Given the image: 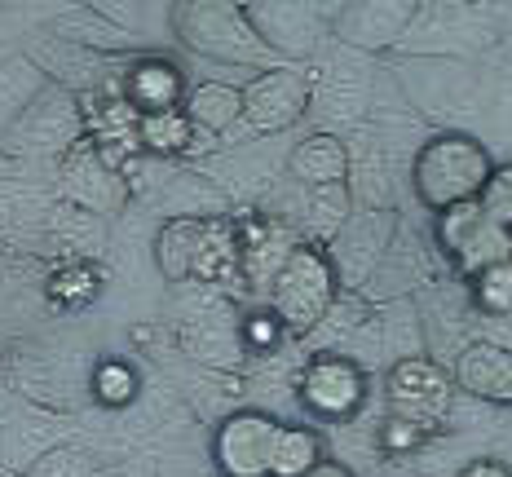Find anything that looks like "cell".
Returning <instances> with one entry per match:
<instances>
[{
	"label": "cell",
	"instance_id": "1",
	"mask_svg": "<svg viewBox=\"0 0 512 477\" xmlns=\"http://www.w3.org/2000/svg\"><path fill=\"white\" fill-rule=\"evenodd\" d=\"M495 173V155L477 133L442 129L411 155V190L433 217L464 204H477Z\"/></svg>",
	"mask_w": 512,
	"mask_h": 477
},
{
	"label": "cell",
	"instance_id": "2",
	"mask_svg": "<svg viewBox=\"0 0 512 477\" xmlns=\"http://www.w3.org/2000/svg\"><path fill=\"white\" fill-rule=\"evenodd\" d=\"M155 265L168 283H226L239 274V221L226 212L212 217H168L155 230Z\"/></svg>",
	"mask_w": 512,
	"mask_h": 477
},
{
	"label": "cell",
	"instance_id": "3",
	"mask_svg": "<svg viewBox=\"0 0 512 477\" xmlns=\"http://www.w3.org/2000/svg\"><path fill=\"white\" fill-rule=\"evenodd\" d=\"M265 301H270V314L283 323V332H292V336L318 332L340 301L336 257L323 248V243L301 239L296 252L287 257V265L279 270V279H274V288Z\"/></svg>",
	"mask_w": 512,
	"mask_h": 477
},
{
	"label": "cell",
	"instance_id": "4",
	"mask_svg": "<svg viewBox=\"0 0 512 477\" xmlns=\"http://www.w3.org/2000/svg\"><path fill=\"white\" fill-rule=\"evenodd\" d=\"M168 27L199 58L230 62V67H256V71L279 67L274 53L265 49V40L256 36V27L248 23L243 5H173L168 9Z\"/></svg>",
	"mask_w": 512,
	"mask_h": 477
},
{
	"label": "cell",
	"instance_id": "5",
	"mask_svg": "<svg viewBox=\"0 0 512 477\" xmlns=\"http://www.w3.org/2000/svg\"><path fill=\"white\" fill-rule=\"evenodd\" d=\"M455 398H460V389H455L451 367H442L429 354H407L384 371V411L420 424L433 438L451 424Z\"/></svg>",
	"mask_w": 512,
	"mask_h": 477
},
{
	"label": "cell",
	"instance_id": "6",
	"mask_svg": "<svg viewBox=\"0 0 512 477\" xmlns=\"http://www.w3.org/2000/svg\"><path fill=\"white\" fill-rule=\"evenodd\" d=\"M296 402L318 424H349L367 402V367L345 349H318L296 376Z\"/></svg>",
	"mask_w": 512,
	"mask_h": 477
},
{
	"label": "cell",
	"instance_id": "7",
	"mask_svg": "<svg viewBox=\"0 0 512 477\" xmlns=\"http://www.w3.org/2000/svg\"><path fill=\"white\" fill-rule=\"evenodd\" d=\"M433 239L437 252L451 261V270L460 274L464 283H473L482 270L512 257V230L495 226V221L482 212V204H464L451 208L433 221Z\"/></svg>",
	"mask_w": 512,
	"mask_h": 477
},
{
	"label": "cell",
	"instance_id": "8",
	"mask_svg": "<svg viewBox=\"0 0 512 477\" xmlns=\"http://www.w3.org/2000/svg\"><path fill=\"white\" fill-rule=\"evenodd\" d=\"M283 420L261 407H239L212 429V464L221 477H274Z\"/></svg>",
	"mask_w": 512,
	"mask_h": 477
},
{
	"label": "cell",
	"instance_id": "9",
	"mask_svg": "<svg viewBox=\"0 0 512 477\" xmlns=\"http://www.w3.org/2000/svg\"><path fill=\"white\" fill-rule=\"evenodd\" d=\"M314 111V76L301 67H270L256 71L243 84V120L256 133H283L296 129Z\"/></svg>",
	"mask_w": 512,
	"mask_h": 477
},
{
	"label": "cell",
	"instance_id": "10",
	"mask_svg": "<svg viewBox=\"0 0 512 477\" xmlns=\"http://www.w3.org/2000/svg\"><path fill=\"white\" fill-rule=\"evenodd\" d=\"M234 221H239V274L234 279L248 296H270L279 270L305 235H296V226H287L283 217H265V212H243Z\"/></svg>",
	"mask_w": 512,
	"mask_h": 477
},
{
	"label": "cell",
	"instance_id": "11",
	"mask_svg": "<svg viewBox=\"0 0 512 477\" xmlns=\"http://www.w3.org/2000/svg\"><path fill=\"white\" fill-rule=\"evenodd\" d=\"M243 9H248V23L265 40V49L287 62L309 58L318 49V40L332 31V9H314V5H243Z\"/></svg>",
	"mask_w": 512,
	"mask_h": 477
},
{
	"label": "cell",
	"instance_id": "12",
	"mask_svg": "<svg viewBox=\"0 0 512 477\" xmlns=\"http://www.w3.org/2000/svg\"><path fill=\"white\" fill-rule=\"evenodd\" d=\"M415 18H420V5H402V0H393V5H340L332 9V36L349 49L384 53L411 36Z\"/></svg>",
	"mask_w": 512,
	"mask_h": 477
},
{
	"label": "cell",
	"instance_id": "13",
	"mask_svg": "<svg viewBox=\"0 0 512 477\" xmlns=\"http://www.w3.org/2000/svg\"><path fill=\"white\" fill-rule=\"evenodd\" d=\"M455 389L464 398H477L486 407H512V349L499 341H473L451 363Z\"/></svg>",
	"mask_w": 512,
	"mask_h": 477
},
{
	"label": "cell",
	"instance_id": "14",
	"mask_svg": "<svg viewBox=\"0 0 512 477\" xmlns=\"http://www.w3.org/2000/svg\"><path fill=\"white\" fill-rule=\"evenodd\" d=\"M190 93V80L181 71V62L164 58V53H146L124 71V102L137 115H168L181 111Z\"/></svg>",
	"mask_w": 512,
	"mask_h": 477
},
{
	"label": "cell",
	"instance_id": "15",
	"mask_svg": "<svg viewBox=\"0 0 512 477\" xmlns=\"http://www.w3.org/2000/svg\"><path fill=\"white\" fill-rule=\"evenodd\" d=\"M349 146L336 133H309L287 151V173L305 190H336L349 186Z\"/></svg>",
	"mask_w": 512,
	"mask_h": 477
},
{
	"label": "cell",
	"instance_id": "16",
	"mask_svg": "<svg viewBox=\"0 0 512 477\" xmlns=\"http://www.w3.org/2000/svg\"><path fill=\"white\" fill-rule=\"evenodd\" d=\"M181 111L199 133H226L234 120H243V89L226 80H199L190 84Z\"/></svg>",
	"mask_w": 512,
	"mask_h": 477
},
{
	"label": "cell",
	"instance_id": "17",
	"mask_svg": "<svg viewBox=\"0 0 512 477\" xmlns=\"http://www.w3.org/2000/svg\"><path fill=\"white\" fill-rule=\"evenodd\" d=\"M102 283H106V270L98 261H67L45 279V296H49L53 310L76 314V310H89V305L98 301Z\"/></svg>",
	"mask_w": 512,
	"mask_h": 477
},
{
	"label": "cell",
	"instance_id": "18",
	"mask_svg": "<svg viewBox=\"0 0 512 477\" xmlns=\"http://www.w3.org/2000/svg\"><path fill=\"white\" fill-rule=\"evenodd\" d=\"M327 460L323 433L309 424H283L279 447H274V477H305Z\"/></svg>",
	"mask_w": 512,
	"mask_h": 477
},
{
	"label": "cell",
	"instance_id": "19",
	"mask_svg": "<svg viewBox=\"0 0 512 477\" xmlns=\"http://www.w3.org/2000/svg\"><path fill=\"white\" fill-rule=\"evenodd\" d=\"M199 129L186 120V111H168V115H142L137 124V146L146 155H186L195 146Z\"/></svg>",
	"mask_w": 512,
	"mask_h": 477
},
{
	"label": "cell",
	"instance_id": "20",
	"mask_svg": "<svg viewBox=\"0 0 512 477\" xmlns=\"http://www.w3.org/2000/svg\"><path fill=\"white\" fill-rule=\"evenodd\" d=\"M468 301H473V310L482 314L486 323L512 318V257L477 274V279L468 283Z\"/></svg>",
	"mask_w": 512,
	"mask_h": 477
},
{
	"label": "cell",
	"instance_id": "21",
	"mask_svg": "<svg viewBox=\"0 0 512 477\" xmlns=\"http://www.w3.org/2000/svg\"><path fill=\"white\" fill-rule=\"evenodd\" d=\"M89 389H93V398H98L102 407L120 411V407H128V402L142 394V376H137V367L128 363V358H102V363L93 367Z\"/></svg>",
	"mask_w": 512,
	"mask_h": 477
},
{
	"label": "cell",
	"instance_id": "22",
	"mask_svg": "<svg viewBox=\"0 0 512 477\" xmlns=\"http://www.w3.org/2000/svg\"><path fill=\"white\" fill-rule=\"evenodd\" d=\"M429 438H433L429 429H420V424H411L402 416H389V411H384V424L376 433V442H380L384 455H411V451H420Z\"/></svg>",
	"mask_w": 512,
	"mask_h": 477
},
{
	"label": "cell",
	"instance_id": "23",
	"mask_svg": "<svg viewBox=\"0 0 512 477\" xmlns=\"http://www.w3.org/2000/svg\"><path fill=\"white\" fill-rule=\"evenodd\" d=\"M477 204H482V212L495 221V226L512 230V164H495V173H490V182H486Z\"/></svg>",
	"mask_w": 512,
	"mask_h": 477
},
{
	"label": "cell",
	"instance_id": "24",
	"mask_svg": "<svg viewBox=\"0 0 512 477\" xmlns=\"http://www.w3.org/2000/svg\"><path fill=\"white\" fill-rule=\"evenodd\" d=\"M243 336H248L256 349H274V345L283 341V323H279V318H274L270 310H265V314H252L248 323H243Z\"/></svg>",
	"mask_w": 512,
	"mask_h": 477
},
{
	"label": "cell",
	"instance_id": "25",
	"mask_svg": "<svg viewBox=\"0 0 512 477\" xmlns=\"http://www.w3.org/2000/svg\"><path fill=\"white\" fill-rule=\"evenodd\" d=\"M455 477H512V464L495 460V455H482V460H468Z\"/></svg>",
	"mask_w": 512,
	"mask_h": 477
},
{
	"label": "cell",
	"instance_id": "26",
	"mask_svg": "<svg viewBox=\"0 0 512 477\" xmlns=\"http://www.w3.org/2000/svg\"><path fill=\"white\" fill-rule=\"evenodd\" d=\"M305 477H358L349 464H340V460H323L314 473H305Z\"/></svg>",
	"mask_w": 512,
	"mask_h": 477
}]
</instances>
